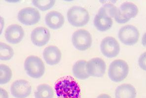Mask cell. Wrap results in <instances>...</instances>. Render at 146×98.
<instances>
[{
    "instance_id": "17",
    "label": "cell",
    "mask_w": 146,
    "mask_h": 98,
    "mask_svg": "<svg viewBox=\"0 0 146 98\" xmlns=\"http://www.w3.org/2000/svg\"><path fill=\"white\" fill-rule=\"evenodd\" d=\"M87 62L84 60H80L76 62L72 68V72L76 78L80 80H85L89 78L86 66Z\"/></svg>"
},
{
    "instance_id": "14",
    "label": "cell",
    "mask_w": 146,
    "mask_h": 98,
    "mask_svg": "<svg viewBox=\"0 0 146 98\" xmlns=\"http://www.w3.org/2000/svg\"><path fill=\"white\" fill-rule=\"evenodd\" d=\"M46 26L53 30L60 29L64 25L65 18L63 15L57 11H51L45 17Z\"/></svg>"
},
{
    "instance_id": "1",
    "label": "cell",
    "mask_w": 146,
    "mask_h": 98,
    "mask_svg": "<svg viewBox=\"0 0 146 98\" xmlns=\"http://www.w3.org/2000/svg\"><path fill=\"white\" fill-rule=\"evenodd\" d=\"M54 90L58 98H81L79 84L71 76H64L55 84Z\"/></svg>"
},
{
    "instance_id": "5",
    "label": "cell",
    "mask_w": 146,
    "mask_h": 98,
    "mask_svg": "<svg viewBox=\"0 0 146 98\" xmlns=\"http://www.w3.org/2000/svg\"><path fill=\"white\" fill-rule=\"evenodd\" d=\"M72 42L76 49L84 51L92 45V38L91 34L85 29H79L73 33Z\"/></svg>"
},
{
    "instance_id": "20",
    "label": "cell",
    "mask_w": 146,
    "mask_h": 98,
    "mask_svg": "<svg viewBox=\"0 0 146 98\" xmlns=\"http://www.w3.org/2000/svg\"><path fill=\"white\" fill-rule=\"evenodd\" d=\"M119 9L113 4H106L100 8L98 12V15L107 16L110 18H115L119 11Z\"/></svg>"
},
{
    "instance_id": "16",
    "label": "cell",
    "mask_w": 146,
    "mask_h": 98,
    "mask_svg": "<svg viewBox=\"0 0 146 98\" xmlns=\"http://www.w3.org/2000/svg\"><path fill=\"white\" fill-rule=\"evenodd\" d=\"M93 22L95 28L101 32L107 31L111 28L113 24L111 18L98 14L95 15Z\"/></svg>"
},
{
    "instance_id": "24",
    "label": "cell",
    "mask_w": 146,
    "mask_h": 98,
    "mask_svg": "<svg viewBox=\"0 0 146 98\" xmlns=\"http://www.w3.org/2000/svg\"><path fill=\"white\" fill-rule=\"evenodd\" d=\"M114 18L115 19V21L119 24L125 23L130 20L129 18L126 17V16H125L123 14H122L119 9V11L117 13V15H116V16Z\"/></svg>"
},
{
    "instance_id": "19",
    "label": "cell",
    "mask_w": 146,
    "mask_h": 98,
    "mask_svg": "<svg viewBox=\"0 0 146 98\" xmlns=\"http://www.w3.org/2000/svg\"><path fill=\"white\" fill-rule=\"evenodd\" d=\"M34 95L35 98H53L54 92L50 86L42 84L37 87Z\"/></svg>"
},
{
    "instance_id": "11",
    "label": "cell",
    "mask_w": 146,
    "mask_h": 98,
    "mask_svg": "<svg viewBox=\"0 0 146 98\" xmlns=\"http://www.w3.org/2000/svg\"><path fill=\"white\" fill-rule=\"evenodd\" d=\"M50 38V33L46 27H36L31 32L32 42L34 45L38 47L46 45L49 42Z\"/></svg>"
},
{
    "instance_id": "28",
    "label": "cell",
    "mask_w": 146,
    "mask_h": 98,
    "mask_svg": "<svg viewBox=\"0 0 146 98\" xmlns=\"http://www.w3.org/2000/svg\"><path fill=\"white\" fill-rule=\"evenodd\" d=\"M1 34L2 33V30L3 29V27H4V19L1 17Z\"/></svg>"
},
{
    "instance_id": "3",
    "label": "cell",
    "mask_w": 146,
    "mask_h": 98,
    "mask_svg": "<svg viewBox=\"0 0 146 98\" xmlns=\"http://www.w3.org/2000/svg\"><path fill=\"white\" fill-rule=\"evenodd\" d=\"M24 68L28 76L35 79L42 77L46 70L42 60L38 56H28L26 58Z\"/></svg>"
},
{
    "instance_id": "23",
    "label": "cell",
    "mask_w": 146,
    "mask_h": 98,
    "mask_svg": "<svg viewBox=\"0 0 146 98\" xmlns=\"http://www.w3.org/2000/svg\"><path fill=\"white\" fill-rule=\"evenodd\" d=\"M32 4L35 7L42 11H48L53 7L55 4V1L53 0H36L33 1Z\"/></svg>"
},
{
    "instance_id": "21",
    "label": "cell",
    "mask_w": 146,
    "mask_h": 98,
    "mask_svg": "<svg viewBox=\"0 0 146 98\" xmlns=\"http://www.w3.org/2000/svg\"><path fill=\"white\" fill-rule=\"evenodd\" d=\"M14 55L13 48L3 42L0 43V60H9Z\"/></svg>"
},
{
    "instance_id": "25",
    "label": "cell",
    "mask_w": 146,
    "mask_h": 98,
    "mask_svg": "<svg viewBox=\"0 0 146 98\" xmlns=\"http://www.w3.org/2000/svg\"><path fill=\"white\" fill-rule=\"evenodd\" d=\"M146 52L143 53L141 55L139 60H138V64H139V66L144 70L146 71Z\"/></svg>"
},
{
    "instance_id": "6",
    "label": "cell",
    "mask_w": 146,
    "mask_h": 98,
    "mask_svg": "<svg viewBox=\"0 0 146 98\" xmlns=\"http://www.w3.org/2000/svg\"><path fill=\"white\" fill-rule=\"evenodd\" d=\"M140 33L135 26L127 25L121 27L118 33L119 39L126 46H133L139 40Z\"/></svg>"
},
{
    "instance_id": "18",
    "label": "cell",
    "mask_w": 146,
    "mask_h": 98,
    "mask_svg": "<svg viewBox=\"0 0 146 98\" xmlns=\"http://www.w3.org/2000/svg\"><path fill=\"white\" fill-rule=\"evenodd\" d=\"M119 9L122 14L130 19L136 16L139 10L137 5L130 2H124L121 5Z\"/></svg>"
},
{
    "instance_id": "26",
    "label": "cell",
    "mask_w": 146,
    "mask_h": 98,
    "mask_svg": "<svg viewBox=\"0 0 146 98\" xmlns=\"http://www.w3.org/2000/svg\"><path fill=\"white\" fill-rule=\"evenodd\" d=\"M0 98H9V94L3 88L0 89Z\"/></svg>"
},
{
    "instance_id": "7",
    "label": "cell",
    "mask_w": 146,
    "mask_h": 98,
    "mask_svg": "<svg viewBox=\"0 0 146 98\" xmlns=\"http://www.w3.org/2000/svg\"><path fill=\"white\" fill-rule=\"evenodd\" d=\"M17 18L19 21L24 25L33 26L40 20V13L34 7H25L18 12Z\"/></svg>"
},
{
    "instance_id": "15",
    "label": "cell",
    "mask_w": 146,
    "mask_h": 98,
    "mask_svg": "<svg viewBox=\"0 0 146 98\" xmlns=\"http://www.w3.org/2000/svg\"><path fill=\"white\" fill-rule=\"evenodd\" d=\"M137 92L133 86L130 84H123L117 87L115 98H136Z\"/></svg>"
},
{
    "instance_id": "12",
    "label": "cell",
    "mask_w": 146,
    "mask_h": 98,
    "mask_svg": "<svg viewBox=\"0 0 146 98\" xmlns=\"http://www.w3.org/2000/svg\"><path fill=\"white\" fill-rule=\"evenodd\" d=\"M24 36V30L21 26L18 24H12L9 26L5 32L6 40L12 44L20 43Z\"/></svg>"
},
{
    "instance_id": "8",
    "label": "cell",
    "mask_w": 146,
    "mask_h": 98,
    "mask_svg": "<svg viewBox=\"0 0 146 98\" xmlns=\"http://www.w3.org/2000/svg\"><path fill=\"white\" fill-rule=\"evenodd\" d=\"M101 53L108 58L117 56L120 52V46L115 38L106 37L103 39L100 44Z\"/></svg>"
},
{
    "instance_id": "13",
    "label": "cell",
    "mask_w": 146,
    "mask_h": 98,
    "mask_svg": "<svg viewBox=\"0 0 146 98\" xmlns=\"http://www.w3.org/2000/svg\"><path fill=\"white\" fill-rule=\"evenodd\" d=\"M42 54L46 63L49 65H56L60 62L62 57L60 50L54 46L46 48Z\"/></svg>"
},
{
    "instance_id": "10",
    "label": "cell",
    "mask_w": 146,
    "mask_h": 98,
    "mask_svg": "<svg viewBox=\"0 0 146 98\" xmlns=\"http://www.w3.org/2000/svg\"><path fill=\"white\" fill-rule=\"evenodd\" d=\"M32 88L29 82L25 80L15 81L11 84V92L15 98H26L30 96Z\"/></svg>"
},
{
    "instance_id": "4",
    "label": "cell",
    "mask_w": 146,
    "mask_h": 98,
    "mask_svg": "<svg viewBox=\"0 0 146 98\" xmlns=\"http://www.w3.org/2000/svg\"><path fill=\"white\" fill-rule=\"evenodd\" d=\"M128 73L129 66L127 63L123 60H115L110 65L108 76L112 81H122L126 78Z\"/></svg>"
},
{
    "instance_id": "9",
    "label": "cell",
    "mask_w": 146,
    "mask_h": 98,
    "mask_svg": "<svg viewBox=\"0 0 146 98\" xmlns=\"http://www.w3.org/2000/svg\"><path fill=\"white\" fill-rule=\"evenodd\" d=\"M86 69L89 76L101 77L106 71V64L102 59L94 58L87 62Z\"/></svg>"
},
{
    "instance_id": "22",
    "label": "cell",
    "mask_w": 146,
    "mask_h": 98,
    "mask_svg": "<svg viewBox=\"0 0 146 98\" xmlns=\"http://www.w3.org/2000/svg\"><path fill=\"white\" fill-rule=\"evenodd\" d=\"M13 73L10 68L5 64L0 65V84L4 85L10 81Z\"/></svg>"
},
{
    "instance_id": "27",
    "label": "cell",
    "mask_w": 146,
    "mask_h": 98,
    "mask_svg": "<svg viewBox=\"0 0 146 98\" xmlns=\"http://www.w3.org/2000/svg\"><path fill=\"white\" fill-rule=\"evenodd\" d=\"M97 98H111V97L108 95L103 94L100 95L99 96L97 97Z\"/></svg>"
},
{
    "instance_id": "2",
    "label": "cell",
    "mask_w": 146,
    "mask_h": 98,
    "mask_svg": "<svg viewBox=\"0 0 146 98\" xmlns=\"http://www.w3.org/2000/svg\"><path fill=\"white\" fill-rule=\"evenodd\" d=\"M68 21L75 27H83L90 21L89 13L86 9L80 6H73L67 13Z\"/></svg>"
}]
</instances>
